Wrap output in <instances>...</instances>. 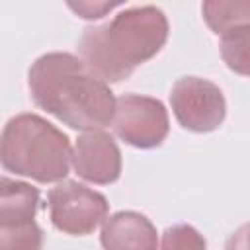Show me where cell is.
Here are the masks:
<instances>
[{
	"mask_svg": "<svg viewBox=\"0 0 250 250\" xmlns=\"http://www.w3.org/2000/svg\"><path fill=\"white\" fill-rule=\"evenodd\" d=\"M27 86L33 104L76 131H102L113 125L117 100L88 64L62 51L45 53L29 66Z\"/></svg>",
	"mask_w": 250,
	"mask_h": 250,
	"instance_id": "cell-1",
	"label": "cell"
},
{
	"mask_svg": "<svg viewBox=\"0 0 250 250\" xmlns=\"http://www.w3.org/2000/svg\"><path fill=\"white\" fill-rule=\"evenodd\" d=\"M168 31V18L160 8L133 6L107 23L86 27L78 41V53L104 82H121L139 64L160 53Z\"/></svg>",
	"mask_w": 250,
	"mask_h": 250,
	"instance_id": "cell-2",
	"label": "cell"
},
{
	"mask_svg": "<svg viewBox=\"0 0 250 250\" xmlns=\"http://www.w3.org/2000/svg\"><path fill=\"white\" fill-rule=\"evenodd\" d=\"M72 160L68 137L37 113H20L6 121L0 137V162L16 176L39 184L61 182Z\"/></svg>",
	"mask_w": 250,
	"mask_h": 250,
	"instance_id": "cell-3",
	"label": "cell"
},
{
	"mask_svg": "<svg viewBox=\"0 0 250 250\" xmlns=\"http://www.w3.org/2000/svg\"><path fill=\"white\" fill-rule=\"evenodd\" d=\"M47 209L57 230L70 236H86L107 219L109 203L104 193L88 186L62 180L47 193Z\"/></svg>",
	"mask_w": 250,
	"mask_h": 250,
	"instance_id": "cell-4",
	"label": "cell"
},
{
	"mask_svg": "<svg viewBox=\"0 0 250 250\" xmlns=\"http://www.w3.org/2000/svg\"><path fill=\"white\" fill-rule=\"evenodd\" d=\"M170 105L178 123L193 133H211L227 117V102L221 88L199 76L180 78L172 86Z\"/></svg>",
	"mask_w": 250,
	"mask_h": 250,
	"instance_id": "cell-5",
	"label": "cell"
},
{
	"mask_svg": "<svg viewBox=\"0 0 250 250\" xmlns=\"http://www.w3.org/2000/svg\"><path fill=\"white\" fill-rule=\"evenodd\" d=\"M113 131L123 143L135 148H156L164 143L170 131L168 111L156 98L123 94L117 98Z\"/></svg>",
	"mask_w": 250,
	"mask_h": 250,
	"instance_id": "cell-6",
	"label": "cell"
},
{
	"mask_svg": "<svg viewBox=\"0 0 250 250\" xmlns=\"http://www.w3.org/2000/svg\"><path fill=\"white\" fill-rule=\"evenodd\" d=\"M72 166L82 180L107 186L121 176V150L113 137L104 131L82 133L74 143Z\"/></svg>",
	"mask_w": 250,
	"mask_h": 250,
	"instance_id": "cell-7",
	"label": "cell"
},
{
	"mask_svg": "<svg viewBox=\"0 0 250 250\" xmlns=\"http://www.w3.org/2000/svg\"><path fill=\"white\" fill-rule=\"evenodd\" d=\"M100 242L104 250H156L152 221L137 211H117L104 221Z\"/></svg>",
	"mask_w": 250,
	"mask_h": 250,
	"instance_id": "cell-8",
	"label": "cell"
},
{
	"mask_svg": "<svg viewBox=\"0 0 250 250\" xmlns=\"http://www.w3.org/2000/svg\"><path fill=\"white\" fill-rule=\"evenodd\" d=\"M201 14L213 33L225 35L236 27L250 25V0H205Z\"/></svg>",
	"mask_w": 250,
	"mask_h": 250,
	"instance_id": "cell-9",
	"label": "cell"
},
{
	"mask_svg": "<svg viewBox=\"0 0 250 250\" xmlns=\"http://www.w3.org/2000/svg\"><path fill=\"white\" fill-rule=\"evenodd\" d=\"M43 230L33 217H0V250H41Z\"/></svg>",
	"mask_w": 250,
	"mask_h": 250,
	"instance_id": "cell-10",
	"label": "cell"
},
{
	"mask_svg": "<svg viewBox=\"0 0 250 250\" xmlns=\"http://www.w3.org/2000/svg\"><path fill=\"white\" fill-rule=\"evenodd\" d=\"M219 47L225 64L232 72L250 76V25H242L225 33Z\"/></svg>",
	"mask_w": 250,
	"mask_h": 250,
	"instance_id": "cell-11",
	"label": "cell"
},
{
	"mask_svg": "<svg viewBox=\"0 0 250 250\" xmlns=\"http://www.w3.org/2000/svg\"><path fill=\"white\" fill-rule=\"evenodd\" d=\"M160 250H207V240L195 227L180 223L162 232Z\"/></svg>",
	"mask_w": 250,
	"mask_h": 250,
	"instance_id": "cell-12",
	"label": "cell"
},
{
	"mask_svg": "<svg viewBox=\"0 0 250 250\" xmlns=\"http://www.w3.org/2000/svg\"><path fill=\"white\" fill-rule=\"evenodd\" d=\"M115 6H121V2H109V4H105V2H102V4H98V2H78V4H68V8H72L76 14H80V18H84V20H98V18H102L107 10H111V8H115Z\"/></svg>",
	"mask_w": 250,
	"mask_h": 250,
	"instance_id": "cell-13",
	"label": "cell"
},
{
	"mask_svg": "<svg viewBox=\"0 0 250 250\" xmlns=\"http://www.w3.org/2000/svg\"><path fill=\"white\" fill-rule=\"evenodd\" d=\"M225 250H250V223L240 225L225 242Z\"/></svg>",
	"mask_w": 250,
	"mask_h": 250,
	"instance_id": "cell-14",
	"label": "cell"
}]
</instances>
